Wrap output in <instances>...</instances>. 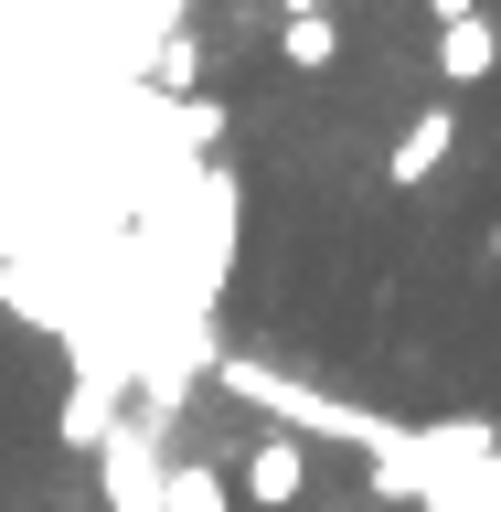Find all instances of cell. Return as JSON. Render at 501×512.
I'll return each mask as SVG.
<instances>
[{"mask_svg": "<svg viewBox=\"0 0 501 512\" xmlns=\"http://www.w3.org/2000/svg\"><path fill=\"white\" fill-rule=\"evenodd\" d=\"M214 384L235 395L246 416H267L278 438H342V448H363V459H384V448L406 438V416H384V406H352V395H331V384H310V374H288L278 352H214Z\"/></svg>", "mask_w": 501, "mask_h": 512, "instance_id": "obj_1", "label": "cell"}, {"mask_svg": "<svg viewBox=\"0 0 501 512\" xmlns=\"http://www.w3.org/2000/svg\"><path fill=\"white\" fill-rule=\"evenodd\" d=\"M299 491H310V448L267 427V438H256L246 459H235V502H256V512H288Z\"/></svg>", "mask_w": 501, "mask_h": 512, "instance_id": "obj_2", "label": "cell"}, {"mask_svg": "<svg viewBox=\"0 0 501 512\" xmlns=\"http://www.w3.org/2000/svg\"><path fill=\"white\" fill-rule=\"evenodd\" d=\"M448 150H459V118H448V107H427V118H406V128H395V150H384V182H395V192L438 182V171H448Z\"/></svg>", "mask_w": 501, "mask_h": 512, "instance_id": "obj_3", "label": "cell"}, {"mask_svg": "<svg viewBox=\"0 0 501 512\" xmlns=\"http://www.w3.org/2000/svg\"><path fill=\"white\" fill-rule=\"evenodd\" d=\"M427 64H438V86H480V75L501 64V22H491V11H470V22H448Z\"/></svg>", "mask_w": 501, "mask_h": 512, "instance_id": "obj_4", "label": "cell"}, {"mask_svg": "<svg viewBox=\"0 0 501 512\" xmlns=\"http://www.w3.org/2000/svg\"><path fill=\"white\" fill-rule=\"evenodd\" d=\"M160 512H235V470H214V459H160Z\"/></svg>", "mask_w": 501, "mask_h": 512, "instance_id": "obj_5", "label": "cell"}, {"mask_svg": "<svg viewBox=\"0 0 501 512\" xmlns=\"http://www.w3.org/2000/svg\"><path fill=\"white\" fill-rule=\"evenodd\" d=\"M331 54H342V22H331V11H320V22H288V32H278V64H288V75H320Z\"/></svg>", "mask_w": 501, "mask_h": 512, "instance_id": "obj_6", "label": "cell"}, {"mask_svg": "<svg viewBox=\"0 0 501 512\" xmlns=\"http://www.w3.org/2000/svg\"><path fill=\"white\" fill-rule=\"evenodd\" d=\"M470 11H480V0H427V22H438V32H448V22H470Z\"/></svg>", "mask_w": 501, "mask_h": 512, "instance_id": "obj_7", "label": "cell"}, {"mask_svg": "<svg viewBox=\"0 0 501 512\" xmlns=\"http://www.w3.org/2000/svg\"><path fill=\"white\" fill-rule=\"evenodd\" d=\"M278 11H288V22H320V11H331V0H278Z\"/></svg>", "mask_w": 501, "mask_h": 512, "instance_id": "obj_8", "label": "cell"}, {"mask_svg": "<svg viewBox=\"0 0 501 512\" xmlns=\"http://www.w3.org/2000/svg\"><path fill=\"white\" fill-rule=\"evenodd\" d=\"M480 256H501V214H491V235H480Z\"/></svg>", "mask_w": 501, "mask_h": 512, "instance_id": "obj_9", "label": "cell"}]
</instances>
